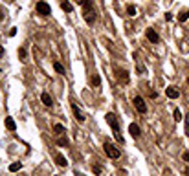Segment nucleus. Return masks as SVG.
<instances>
[{
    "label": "nucleus",
    "instance_id": "1",
    "mask_svg": "<svg viewBox=\"0 0 189 176\" xmlns=\"http://www.w3.org/2000/svg\"><path fill=\"white\" fill-rule=\"evenodd\" d=\"M105 118H107V123H108V125L112 127V130H114V138H116V141L123 145V143H125V140H123V136L119 134V123H118V118H116L112 112H108Z\"/></svg>",
    "mask_w": 189,
    "mask_h": 176
},
{
    "label": "nucleus",
    "instance_id": "2",
    "mask_svg": "<svg viewBox=\"0 0 189 176\" xmlns=\"http://www.w3.org/2000/svg\"><path fill=\"white\" fill-rule=\"evenodd\" d=\"M103 149H105V152H107V156H108V158H112V160H118V158H119V149H118V147H114L110 141H105Z\"/></svg>",
    "mask_w": 189,
    "mask_h": 176
},
{
    "label": "nucleus",
    "instance_id": "3",
    "mask_svg": "<svg viewBox=\"0 0 189 176\" xmlns=\"http://www.w3.org/2000/svg\"><path fill=\"white\" fill-rule=\"evenodd\" d=\"M132 103H134V107H136V110H138L140 114H145V112H147V105H145V101H143L142 95H136V97L132 99Z\"/></svg>",
    "mask_w": 189,
    "mask_h": 176
},
{
    "label": "nucleus",
    "instance_id": "4",
    "mask_svg": "<svg viewBox=\"0 0 189 176\" xmlns=\"http://www.w3.org/2000/svg\"><path fill=\"white\" fill-rule=\"evenodd\" d=\"M37 13L39 15H42V17H48V15H51V7L46 4V2H37Z\"/></svg>",
    "mask_w": 189,
    "mask_h": 176
},
{
    "label": "nucleus",
    "instance_id": "5",
    "mask_svg": "<svg viewBox=\"0 0 189 176\" xmlns=\"http://www.w3.org/2000/svg\"><path fill=\"white\" fill-rule=\"evenodd\" d=\"M145 35H147V39H149V40H151L153 44H158V42H160V35L156 33V29H153V28H149Z\"/></svg>",
    "mask_w": 189,
    "mask_h": 176
},
{
    "label": "nucleus",
    "instance_id": "6",
    "mask_svg": "<svg viewBox=\"0 0 189 176\" xmlns=\"http://www.w3.org/2000/svg\"><path fill=\"white\" fill-rule=\"evenodd\" d=\"M165 95H167L169 99H176V97H180V92H178L176 86H167V88H165Z\"/></svg>",
    "mask_w": 189,
    "mask_h": 176
},
{
    "label": "nucleus",
    "instance_id": "7",
    "mask_svg": "<svg viewBox=\"0 0 189 176\" xmlns=\"http://www.w3.org/2000/svg\"><path fill=\"white\" fill-rule=\"evenodd\" d=\"M72 110H74V116H75V119H77L79 123H85V119H86V118H85V114H83V112H81V110H79L75 105H72Z\"/></svg>",
    "mask_w": 189,
    "mask_h": 176
},
{
    "label": "nucleus",
    "instance_id": "8",
    "mask_svg": "<svg viewBox=\"0 0 189 176\" xmlns=\"http://www.w3.org/2000/svg\"><path fill=\"white\" fill-rule=\"evenodd\" d=\"M129 132H130L132 138H138V136L142 134V130H140V127H138L136 123H130V125H129Z\"/></svg>",
    "mask_w": 189,
    "mask_h": 176
},
{
    "label": "nucleus",
    "instance_id": "9",
    "mask_svg": "<svg viewBox=\"0 0 189 176\" xmlns=\"http://www.w3.org/2000/svg\"><path fill=\"white\" fill-rule=\"evenodd\" d=\"M40 101H42L44 107H51V105H53V101H51V97L48 95V92H42V94H40Z\"/></svg>",
    "mask_w": 189,
    "mask_h": 176
},
{
    "label": "nucleus",
    "instance_id": "10",
    "mask_svg": "<svg viewBox=\"0 0 189 176\" xmlns=\"http://www.w3.org/2000/svg\"><path fill=\"white\" fill-rule=\"evenodd\" d=\"M61 9L66 11V13H72V11H74V6H72L68 0H61Z\"/></svg>",
    "mask_w": 189,
    "mask_h": 176
},
{
    "label": "nucleus",
    "instance_id": "11",
    "mask_svg": "<svg viewBox=\"0 0 189 176\" xmlns=\"http://www.w3.org/2000/svg\"><path fill=\"white\" fill-rule=\"evenodd\" d=\"M55 163H57L59 167H66V165H68L66 158H64V156H61V154H57V156H55Z\"/></svg>",
    "mask_w": 189,
    "mask_h": 176
},
{
    "label": "nucleus",
    "instance_id": "12",
    "mask_svg": "<svg viewBox=\"0 0 189 176\" xmlns=\"http://www.w3.org/2000/svg\"><path fill=\"white\" fill-rule=\"evenodd\" d=\"M6 129H7V130H15V129H17L13 118H6Z\"/></svg>",
    "mask_w": 189,
    "mask_h": 176
},
{
    "label": "nucleus",
    "instance_id": "13",
    "mask_svg": "<svg viewBox=\"0 0 189 176\" xmlns=\"http://www.w3.org/2000/svg\"><path fill=\"white\" fill-rule=\"evenodd\" d=\"M85 20H86V24H90V26H92V24H94V20H96L94 13H90V11H88V13H85Z\"/></svg>",
    "mask_w": 189,
    "mask_h": 176
},
{
    "label": "nucleus",
    "instance_id": "14",
    "mask_svg": "<svg viewBox=\"0 0 189 176\" xmlns=\"http://www.w3.org/2000/svg\"><path fill=\"white\" fill-rule=\"evenodd\" d=\"M187 18H189V11H187V9H184V11L178 15V22H186Z\"/></svg>",
    "mask_w": 189,
    "mask_h": 176
},
{
    "label": "nucleus",
    "instance_id": "15",
    "mask_svg": "<svg viewBox=\"0 0 189 176\" xmlns=\"http://www.w3.org/2000/svg\"><path fill=\"white\" fill-rule=\"evenodd\" d=\"M53 132H55V134H64V127H62L61 123H55V125H53Z\"/></svg>",
    "mask_w": 189,
    "mask_h": 176
},
{
    "label": "nucleus",
    "instance_id": "16",
    "mask_svg": "<svg viewBox=\"0 0 189 176\" xmlns=\"http://www.w3.org/2000/svg\"><path fill=\"white\" fill-rule=\"evenodd\" d=\"M127 15H129V17H136V7H134L132 4L127 6Z\"/></svg>",
    "mask_w": 189,
    "mask_h": 176
},
{
    "label": "nucleus",
    "instance_id": "17",
    "mask_svg": "<svg viewBox=\"0 0 189 176\" xmlns=\"http://www.w3.org/2000/svg\"><path fill=\"white\" fill-rule=\"evenodd\" d=\"M53 70H55L57 73H64V68H62L61 62H53Z\"/></svg>",
    "mask_w": 189,
    "mask_h": 176
},
{
    "label": "nucleus",
    "instance_id": "18",
    "mask_svg": "<svg viewBox=\"0 0 189 176\" xmlns=\"http://www.w3.org/2000/svg\"><path fill=\"white\" fill-rule=\"evenodd\" d=\"M119 79H121L123 83H129V79H130V77H129V72H125V70L119 72Z\"/></svg>",
    "mask_w": 189,
    "mask_h": 176
},
{
    "label": "nucleus",
    "instance_id": "19",
    "mask_svg": "<svg viewBox=\"0 0 189 176\" xmlns=\"http://www.w3.org/2000/svg\"><path fill=\"white\" fill-rule=\"evenodd\" d=\"M57 145H59V147H68V140L64 138V134H62V138L57 140Z\"/></svg>",
    "mask_w": 189,
    "mask_h": 176
},
{
    "label": "nucleus",
    "instance_id": "20",
    "mask_svg": "<svg viewBox=\"0 0 189 176\" xmlns=\"http://www.w3.org/2000/svg\"><path fill=\"white\" fill-rule=\"evenodd\" d=\"M20 169H22V163H11V165H9V171H11V173H17V171H20Z\"/></svg>",
    "mask_w": 189,
    "mask_h": 176
},
{
    "label": "nucleus",
    "instance_id": "21",
    "mask_svg": "<svg viewBox=\"0 0 189 176\" xmlns=\"http://www.w3.org/2000/svg\"><path fill=\"white\" fill-rule=\"evenodd\" d=\"M18 57H20L22 62H26V50L24 48H18Z\"/></svg>",
    "mask_w": 189,
    "mask_h": 176
},
{
    "label": "nucleus",
    "instance_id": "22",
    "mask_svg": "<svg viewBox=\"0 0 189 176\" xmlns=\"http://www.w3.org/2000/svg\"><path fill=\"white\" fill-rule=\"evenodd\" d=\"M90 83H92L94 86H99V84H101V79H99V75H94V77L90 79Z\"/></svg>",
    "mask_w": 189,
    "mask_h": 176
},
{
    "label": "nucleus",
    "instance_id": "23",
    "mask_svg": "<svg viewBox=\"0 0 189 176\" xmlns=\"http://www.w3.org/2000/svg\"><path fill=\"white\" fill-rule=\"evenodd\" d=\"M180 119H184V118H182V112H180L178 108H175V121H180Z\"/></svg>",
    "mask_w": 189,
    "mask_h": 176
},
{
    "label": "nucleus",
    "instance_id": "24",
    "mask_svg": "<svg viewBox=\"0 0 189 176\" xmlns=\"http://www.w3.org/2000/svg\"><path fill=\"white\" fill-rule=\"evenodd\" d=\"M184 119H186V134L189 136V114L186 116V118H184Z\"/></svg>",
    "mask_w": 189,
    "mask_h": 176
},
{
    "label": "nucleus",
    "instance_id": "25",
    "mask_svg": "<svg viewBox=\"0 0 189 176\" xmlns=\"http://www.w3.org/2000/svg\"><path fill=\"white\" fill-rule=\"evenodd\" d=\"M92 169H94V173H96V174H101V167H99V165H94Z\"/></svg>",
    "mask_w": 189,
    "mask_h": 176
},
{
    "label": "nucleus",
    "instance_id": "26",
    "mask_svg": "<svg viewBox=\"0 0 189 176\" xmlns=\"http://www.w3.org/2000/svg\"><path fill=\"white\" fill-rule=\"evenodd\" d=\"M182 158H184V162H189V152H184Z\"/></svg>",
    "mask_w": 189,
    "mask_h": 176
},
{
    "label": "nucleus",
    "instance_id": "27",
    "mask_svg": "<svg viewBox=\"0 0 189 176\" xmlns=\"http://www.w3.org/2000/svg\"><path fill=\"white\" fill-rule=\"evenodd\" d=\"M173 18V13H165V20H171Z\"/></svg>",
    "mask_w": 189,
    "mask_h": 176
},
{
    "label": "nucleus",
    "instance_id": "28",
    "mask_svg": "<svg viewBox=\"0 0 189 176\" xmlns=\"http://www.w3.org/2000/svg\"><path fill=\"white\" fill-rule=\"evenodd\" d=\"M75 2H77V4H79V6H83V4H85V2H86V0H75Z\"/></svg>",
    "mask_w": 189,
    "mask_h": 176
},
{
    "label": "nucleus",
    "instance_id": "29",
    "mask_svg": "<svg viewBox=\"0 0 189 176\" xmlns=\"http://www.w3.org/2000/svg\"><path fill=\"white\" fill-rule=\"evenodd\" d=\"M4 55V48H2V44H0V57Z\"/></svg>",
    "mask_w": 189,
    "mask_h": 176
},
{
    "label": "nucleus",
    "instance_id": "30",
    "mask_svg": "<svg viewBox=\"0 0 189 176\" xmlns=\"http://www.w3.org/2000/svg\"><path fill=\"white\" fill-rule=\"evenodd\" d=\"M184 174H186V176H189V167L186 169V171H184Z\"/></svg>",
    "mask_w": 189,
    "mask_h": 176
}]
</instances>
